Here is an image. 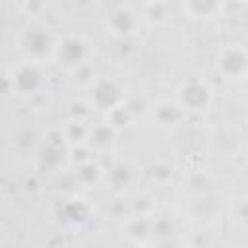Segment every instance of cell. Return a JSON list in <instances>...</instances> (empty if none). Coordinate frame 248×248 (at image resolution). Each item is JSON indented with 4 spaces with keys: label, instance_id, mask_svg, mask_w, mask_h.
<instances>
[{
    "label": "cell",
    "instance_id": "obj_1",
    "mask_svg": "<svg viewBox=\"0 0 248 248\" xmlns=\"http://www.w3.org/2000/svg\"><path fill=\"white\" fill-rule=\"evenodd\" d=\"M126 103V93L124 87L118 79L114 78H97L89 83L87 93H85V105L91 110H99V112H110L116 107Z\"/></svg>",
    "mask_w": 248,
    "mask_h": 248
},
{
    "label": "cell",
    "instance_id": "obj_2",
    "mask_svg": "<svg viewBox=\"0 0 248 248\" xmlns=\"http://www.w3.org/2000/svg\"><path fill=\"white\" fill-rule=\"evenodd\" d=\"M215 68L225 79L238 81L248 76V48L242 45H229L215 56Z\"/></svg>",
    "mask_w": 248,
    "mask_h": 248
},
{
    "label": "cell",
    "instance_id": "obj_3",
    "mask_svg": "<svg viewBox=\"0 0 248 248\" xmlns=\"http://www.w3.org/2000/svg\"><path fill=\"white\" fill-rule=\"evenodd\" d=\"M211 99H213V91H211L209 83L203 81V79L192 78L176 89V99L174 101L186 112H200V110H205L211 105Z\"/></svg>",
    "mask_w": 248,
    "mask_h": 248
},
{
    "label": "cell",
    "instance_id": "obj_4",
    "mask_svg": "<svg viewBox=\"0 0 248 248\" xmlns=\"http://www.w3.org/2000/svg\"><path fill=\"white\" fill-rule=\"evenodd\" d=\"M140 17H141V16H138V14L132 12L130 8L118 6V8L110 14V17H108V21H107V27L110 29L112 35L126 37V35H132V33L138 29Z\"/></svg>",
    "mask_w": 248,
    "mask_h": 248
},
{
    "label": "cell",
    "instance_id": "obj_5",
    "mask_svg": "<svg viewBox=\"0 0 248 248\" xmlns=\"http://www.w3.org/2000/svg\"><path fill=\"white\" fill-rule=\"evenodd\" d=\"M151 114L161 128H172V126H178L188 112L176 101H161L151 108Z\"/></svg>",
    "mask_w": 248,
    "mask_h": 248
},
{
    "label": "cell",
    "instance_id": "obj_6",
    "mask_svg": "<svg viewBox=\"0 0 248 248\" xmlns=\"http://www.w3.org/2000/svg\"><path fill=\"white\" fill-rule=\"evenodd\" d=\"M85 46H87V45H85L81 39L72 37V39H66V41H62L60 45H56L54 56L60 60V64L78 66V64H81V60L85 58V52H87Z\"/></svg>",
    "mask_w": 248,
    "mask_h": 248
},
{
    "label": "cell",
    "instance_id": "obj_7",
    "mask_svg": "<svg viewBox=\"0 0 248 248\" xmlns=\"http://www.w3.org/2000/svg\"><path fill=\"white\" fill-rule=\"evenodd\" d=\"M153 232V221L145 215H130L122 225V234L138 244H143Z\"/></svg>",
    "mask_w": 248,
    "mask_h": 248
},
{
    "label": "cell",
    "instance_id": "obj_8",
    "mask_svg": "<svg viewBox=\"0 0 248 248\" xmlns=\"http://www.w3.org/2000/svg\"><path fill=\"white\" fill-rule=\"evenodd\" d=\"M114 136H116V130H114L110 124H107V122H99V124H95V126L89 128V140H87V145L105 149V147H108V145L114 141Z\"/></svg>",
    "mask_w": 248,
    "mask_h": 248
},
{
    "label": "cell",
    "instance_id": "obj_9",
    "mask_svg": "<svg viewBox=\"0 0 248 248\" xmlns=\"http://www.w3.org/2000/svg\"><path fill=\"white\" fill-rule=\"evenodd\" d=\"M134 112L130 110V107L124 103V105H120V107H116L114 110H110L108 114H107V124H110L116 132H122V130H126L132 122H134Z\"/></svg>",
    "mask_w": 248,
    "mask_h": 248
},
{
    "label": "cell",
    "instance_id": "obj_10",
    "mask_svg": "<svg viewBox=\"0 0 248 248\" xmlns=\"http://www.w3.org/2000/svg\"><path fill=\"white\" fill-rule=\"evenodd\" d=\"M130 180H132V170H130V167H126V165H116V167H112L110 172L107 174V182L110 184V188H112L114 192L126 190L128 184H130Z\"/></svg>",
    "mask_w": 248,
    "mask_h": 248
},
{
    "label": "cell",
    "instance_id": "obj_11",
    "mask_svg": "<svg viewBox=\"0 0 248 248\" xmlns=\"http://www.w3.org/2000/svg\"><path fill=\"white\" fill-rule=\"evenodd\" d=\"M184 10L194 17H215L223 10V4L221 2H186Z\"/></svg>",
    "mask_w": 248,
    "mask_h": 248
},
{
    "label": "cell",
    "instance_id": "obj_12",
    "mask_svg": "<svg viewBox=\"0 0 248 248\" xmlns=\"http://www.w3.org/2000/svg\"><path fill=\"white\" fill-rule=\"evenodd\" d=\"M64 136H66V140L72 143V147H74V145H83V143H87V140H89V128H87L81 120H72V122L66 126Z\"/></svg>",
    "mask_w": 248,
    "mask_h": 248
},
{
    "label": "cell",
    "instance_id": "obj_13",
    "mask_svg": "<svg viewBox=\"0 0 248 248\" xmlns=\"http://www.w3.org/2000/svg\"><path fill=\"white\" fill-rule=\"evenodd\" d=\"M78 178L85 186H95V184H99L103 180V170H101V167L97 163L89 161V163L78 167Z\"/></svg>",
    "mask_w": 248,
    "mask_h": 248
},
{
    "label": "cell",
    "instance_id": "obj_14",
    "mask_svg": "<svg viewBox=\"0 0 248 248\" xmlns=\"http://www.w3.org/2000/svg\"><path fill=\"white\" fill-rule=\"evenodd\" d=\"M141 17H145L151 23H161L167 19V4L161 2H149L141 6Z\"/></svg>",
    "mask_w": 248,
    "mask_h": 248
},
{
    "label": "cell",
    "instance_id": "obj_15",
    "mask_svg": "<svg viewBox=\"0 0 248 248\" xmlns=\"http://www.w3.org/2000/svg\"><path fill=\"white\" fill-rule=\"evenodd\" d=\"M151 176H153L157 182H165V180H169V178L172 176V169H170L169 165H165V163H155V165L151 167Z\"/></svg>",
    "mask_w": 248,
    "mask_h": 248
},
{
    "label": "cell",
    "instance_id": "obj_16",
    "mask_svg": "<svg viewBox=\"0 0 248 248\" xmlns=\"http://www.w3.org/2000/svg\"><path fill=\"white\" fill-rule=\"evenodd\" d=\"M140 248H159L157 244H151V242H143V244H140Z\"/></svg>",
    "mask_w": 248,
    "mask_h": 248
}]
</instances>
